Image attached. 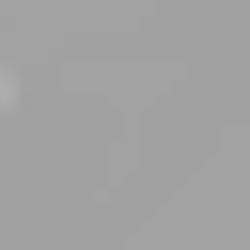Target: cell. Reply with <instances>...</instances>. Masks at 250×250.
Wrapping results in <instances>:
<instances>
[{
    "instance_id": "cell-1",
    "label": "cell",
    "mask_w": 250,
    "mask_h": 250,
    "mask_svg": "<svg viewBox=\"0 0 250 250\" xmlns=\"http://www.w3.org/2000/svg\"><path fill=\"white\" fill-rule=\"evenodd\" d=\"M0 94H16V78H0Z\"/></svg>"
}]
</instances>
